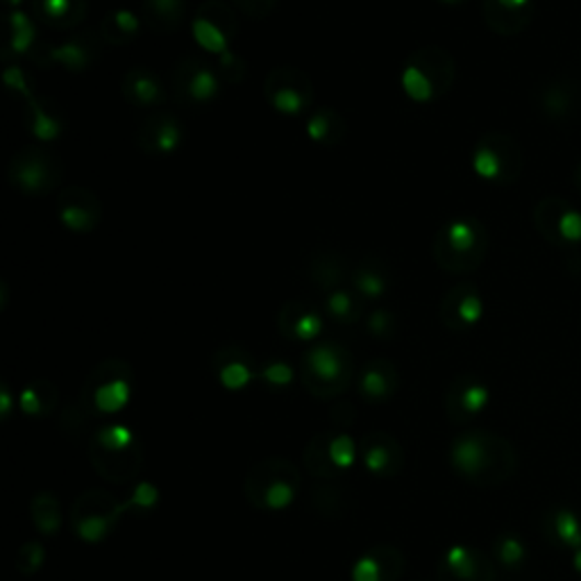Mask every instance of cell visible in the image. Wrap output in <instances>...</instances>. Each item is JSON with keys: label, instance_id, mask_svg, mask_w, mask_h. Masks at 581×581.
Here are the masks:
<instances>
[{"label": "cell", "instance_id": "obj_9", "mask_svg": "<svg viewBox=\"0 0 581 581\" xmlns=\"http://www.w3.org/2000/svg\"><path fill=\"white\" fill-rule=\"evenodd\" d=\"M10 185L23 196H48L65 179V164L42 146H25L10 160Z\"/></svg>", "mask_w": 581, "mask_h": 581}, {"label": "cell", "instance_id": "obj_41", "mask_svg": "<svg viewBox=\"0 0 581 581\" xmlns=\"http://www.w3.org/2000/svg\"><path fill=\"white\" fill-rule=\"evenodd\" d=\"M538 105H541V109H543V114L547 118L561 120V118H566L570 114V109L574 105V94H572V89L568 84H563V82H549L543 89Z\"/></svg>", "mask_w": 581, "mask_h": 581}, {"label": "cell", "instance_id": "obj_43", "mask_svg": "<svg viewBox=\"0 0 581 581\" xmlns=\"http://www.w3.org/2000/svg\"><path fill=\"white\" fill-rule=\"evenodd\" d=\"M314 507L316 511H321L327 518H339L346 513V500H344V488L341 486H334L329 481L318 484L314 488Z\"/></svg>", "mask_w": 581, "mask_h": 581}, {"label": "cell", "instance_id": "obj_8", "mask_svg": "<svg viewBox=\"0 0 581 581\" xmlns=\"http://www.w3.org/2000/svg\"><path fill=\"white\" fill-rule=\"evenodd\" d=\"M523 148L507 132L481 135L470 155V166L477 177L498 187H509L523 173Z\"/></svg>", "mask_w": 581, "mask_h": 581}, {"label": "cell", "instance_id": "obj_45", "mask_svg": "<svg viewBox=\"0 0 581 581\" xmlns=\"http://www.w3.org/2000/svg\"><path fill=\"white\" fill-rule=\"evenodd\" d=\"M213 67H217V71L223 78V82H230V84L243 82V78H246V73H248L246 59H243L241 55H236L234 50H228V53L219 55L217 65H213Z\"/></svg>", "mask_w": 581, "mask_h": 581}, {"label": "cell", "instance_id": "obj_53", "mask_svg": "<svg viewBox=\"0 0 581 581\" xmlns=\"http://www.w3.org/2000/svg\"><path fill=\"white\" fill-rule=\"evenodd\" d=\"M572 566L574 570L581 574V549H574V557H572Z\"/></svg>", "mask_w": 581, "mask_h": 581}, {"label": "cell", "instance_id": "obj_48", "mask_svg": "<svg viewBox=\"0 0 581 581\" xmlns=\"http://www.w3.org/2000/svg\"><path fill=\"white\" fill-rule=\"evenodd\" d=\"M365 327H369V332L375 336V339L388 341L397 334V318L388 310H375L369 316V321H365Z\"/></svg>", "mask_w": 581, "mask_h": 581}, {"label": "cell", "instance_id": "obj_47", "mask_svg": "<svg viewBox=\"0 0 581 581\" xmlns=\"http://www.w3.org/2000/svg\"><path fill=\"white\" fill-rule=\"evenodd\" d=\"M3 82H5V86H8L10 91H14V94H19L25 103H27V101H33V98L37 96V94H35L33 82H30L27 73H25L23 67H19V65L8 62L5 71H3Z\"/></svg>", "mask_w": 581, "mask_h": 581}, {"label": "cell", "instance_id": "obj_51", "mask_svg": "<svg viewBox=\"0 0 581 581\" xmlns=\"http://www.w3.org/2000/svg\"><path fill=\"white\" fill-rule=\"evenodd\" d=\"M0 407H3V418L8 420L10 411H12V393H10L8 384H3V391H0Z\"/></svg>", "mask_w": 581, "mask_h": 581}, {"label": "cell", "instance_id": "obj_40", "mask_svg": "<svg viewBox=\"0 0 581 581\" xmlns=\"http://www.w3.org/2000/svg\"><path fill=\"white\" fill-rule=\"evenodd\" d=\"M37 21L33 14L14 10L10 14V53L14 55H33L37 50Z\"/></svg>", "mask_w": 581, "mask_h": 581}, {"label": "cell", "instance_id": "obj_13", "mask_svg": "<svg viewBox=\"0 0 581 581\" xmlns=\"http://www.w3.org/2000/svg\"><path fill=\"white\" fill-rule=\"evenodd\" d=\"M264 98L282 116L295 118L307 114L314 103L312 78L295 67L272 69L264 80Z\"/></svg>", "mask_w": 581, "mask_h": 581}, {"label": "cell", "instance_id": "obj_35", "mask_svg": "<svg viewBox=\"0 0 581 581\" xmlns=\"http://www.w3.org/2000/svg\"><path fill=\"white\" fill-rule=\"evenodd\" d=\"M141 14L146 25L158 33H175L185 21L187 0H143Z\"/></svg>", "mask_w": 581, "mask_h": 581}, {"label": "cell", "instance_id": "obj_44", "mask_svg": "<svg viewBox=\"0 0 581 581\" xmlns=\"http://www.w3.org/2000/svg\"><path fill=\"white\" fill-rule=\"evenodd\" d=\"M46 563V549L42 543H35L30 541L25 543L19 555H16V570L23 574V577H33L42 570V566Z\"/></svg>", "mask_w": 581, "mask_h": 581}, {"label": "cell", "instance_id": "obj_27", "mask_svg": "<svg viewBox=\"0 0 581 581\" xmlns=\"http://www.w3.org/2000/svg\"><path fill=\"white\" fill-rule=\"evenodd\" d=\"M25 128L39 143H53L65 135L67 118L62 107H59L53 98L35 96L33 101L25 103Z\"/></svg>", "mask_w": 581, "mask_h": 581}, {"label": "cell", "instance_id": "obj_42", "mask_svg": "<svg viewBox=\"0 0 581 581\" xmlns=\"http://www.w3.org/2000/svg\"><path fill=\"white\" fill-rule=\"evenodd\" d=\"M493 557H496V561H498L500 566L515 570V568H520V566L525 563V559H527V549H525L523 541H520L518 536H513V534H502V536H498L496 543H493Z\"/></svg>", "mask_w": 581, "mask_h": 581}, {"label": "cell", "instance_id": "obj_36", "mask_svg": "<svg viewBox=\"0 0 581 581\" xmlns=\"http://www.w3.org/2000/svg\"><path fill=\"white\" fill-rule=\"evenodd\" d=\"M57 407V388L48 380H35L19 393V409L27 418L44 420Z\"/></svg>", "mask_w": 581, "mask_h": 581}, {"label": "cell", "instance_id": "obj_17", "mask_svg": "<svg viewBox=\"0 0 581 581\" xmlns=\"http://www.w3.org/2000/svg\"><path fill=\"white\" fill-rule=\"evenodd\" d=\"M484 298L473 282L454 284L439 304V318L450 332H468L484 318Z\"/></svg>", "mask_w": 581, "mask_h": 581}, {"label": "cell", "instance_id": "obj_2", "mask_svg": "<svg viewBox=\"0 0 581 581\" xmlns=\"http://www.w3.org/2000/svg\"><path fill=\"white\" fill-rule=\"evenodd\" d=\"M491 246L486 225L477 217H454L434 236L432 255L441 270L450 275L475 272Z\"/></svg>", "mask_w": 581, "mask_h": 581}, {"label": "cell", "instance_id": "obj_4", "mask_svg": "<svg viewBox=\"0 0 581 581\" xmlns=\"http://www.w3.org/2000/svg\"><path fill=\"white\" fill-rule=\"evenodd\" d=\"M456 78L454 57L441 46H425L409 55L400 71L405 96L418 105L441 101Z\"/></svg>", "mask_w": 581, "mask_h": 581}, {"label": "cell", "instance_id": "obj_50", "mask_svg": "<svg viewBox=\"0 0 581 581\" xmlns=\"http://www.w3.org/2000/svg\"><path fill=\"white\" fill-rule=\"evenodd\" d=\"M232 3L243 14H248L253 19H264L275 10L278 0H232Z\"/></svg>", "mask_w": 581, "mask_h": 581}, {"label": "cell", "instance_id": "obj_55", "mask_svg": "<svg viewBox=\"0 0 581 581\" xmlns=\"http://www.w3.org/2000/svg\"><path fill=\"white\" fill-rule=\"evenodd\" d=\"M8 3H10V5H12V8H19V5H21V3H23V0H8Z\"/></svg>", "mask_w": 581, "mask_h": 581}, {"label": "cell", "instance_id": "obj_34", "mask_svg": "<svg viewBox=\"0 0 581 581\" xmlns=\"http://www.w3.org/2000/svg\"><path fill=\"white\" fill-rule=\"evenodd\" d=\"M543 532L559 547H568L572 553L581 549V523L570 509H549L543 520Z\"/></svg>", "mask_w": 581, "mask_h": 581}, {"label": "cell", "instance_id": "obj_10", "mask_svg": "<svg viewBox=\"0 0 581 581\" xmlns=\"http://www.w3.org/2000/svg\"><path fill=\"white\" fill-rule=\"evenodd\" d=\"M128 511V500L118 502L112 493L94 488V491H84L75 500L71 509V530L80 541L96 545L114 532V527L120 523V518Z\"/></svg>", "mask_w": 581, "mask_h": 581}, {"label": "cell", "instance_id": "obj_28", "mask_svg": "<svg viewBox=\"0 0 581 581\" xmlns=\"http://www.w3.org/2000/svg\"><path fill=\"white\" fill-rule=\"evenodd\" d=\"M357 388L363 400L373 405L388 403L397 388H400V373H397L395 363L388 359H371L359 373Z\"/></svg>", "mask_w": 581, "mask_h": 581}, {"label": "cell", "instance_id": "obj_39", "mask_svg": "<svg viewBox=\"0 0 581 581\" xmlns=\"http://www.w3.org/2000/svg\"><path fill=\"white\" fill-rule=\"evenodd\" d=\"M30 518L44 536H55L62 530V507L50 491H39L30 500Z\"/></svg>", "mask_w": 581, "mask_h": 581}, {"label": "cell", "instance_id": "obj_11", "mask_svg": "<svg viewBox=\"0 0 581 581\" xmlns=\"http://www.w3.org/2000/svg\"><path fill=\"white\" fill-rule=\"evenodd\" d=\"M532 221L536 232L559 251L581 246V211L561 196H545L536 202Z\"/></svg>", "mask_w": 581, "mask_h": 581}, {"label": "cell", "instance_id": "obj_29", "mask_svg": "<svg viewBox=\"0 0 581 581\" xmlns=\"http://www.w3.org/2000/svg\"><path fill=\"white\" fill-rule=\"evenodd\" d=\"M120 94L135 107H160L166 101V86L158 73L146 67H132L120 82Z\"/></svg>", "mask_w": 581, "mask_h": 581}, {"label": "cell", "instance_id": "obj_15", "mask_svg": "<svg viewBox=\"0 0 581 581\" xmlns=\"http://www.w3.org/2000/svg\"><path fill=\"white\" fill-rule=\"evenodd\" d=\"M223 78L217 67L205 62V59L189 55L179 59L173 69V89L179 103L187 105H207L213 103L221 94Z\"/></svg>", "mask_w": 581, "mask_h": 581}, {"label": "cell", "instance_id": "obj_24", "mask_svg": "<svg viewBox=\"0 0 581 581\" xmlns=\"http://www.w3.org/2000/svg\"><path fill=\"white\" fill-rule=\"evenodd\" d=\"M359 456L365 470L375 477H395L405 466L403 445L386 432L365 434L359 443Z\"/></svg>", "mask_w": 581, "mask_h": 581}, {"label": "cell", "instance_id": "obj_32", "mask_svg": "<svg viewBox=\"0 0 581 581\" xmlns=\"http://www.w3.org/2000/svg\"><path fill=\"white\" fill-rule=\"evenodd\" d=\"M350 284L363 300H380L391 287V272L382 259H363L350 272Z\"/></svg>", "mask_w": 581, "mask_h": 581}, {"label": "cell", "instance_id": "obj_23", "mask_svg": "<svg viewBox=\"0 0 581 581\" xmlns=\"http://www.w3.org/2000/svg\"><path fill=\"white\" fill-rule=\"evenodd\" d=\"M211 369L217 375L219 384L228 391H241L259 380V365L257 359L239 346H225L213 352Z\"/></svg>", "mask_w": 581, "mask_h": 581}, {"label": "cell", "instance_id": "obj_37", "mask_svg": "<svg viewBox=\"0 0 581 581\" xmlns=\"http://www.w3.org/2000/svg\"><path fill=\"white\" fill-rule=\"evenodd\" d=\"M139 30H141V19L132 10L118 8V10H112L103 16L98 33H101L105 44L126 46L139 35Z\"/></svg>", "mask_w": 581, "mask_h": 581}, {"label": "cell", "instance_id": "obj_18", "mask_svg": "<svg viewBox=\"0 0 581 581\" xmlns=\"http://www.w3.org/2000/svg\"><path fill=\"white\" fill-rule=\"evenodd\" d=\"M57 219L69 232L89 234L103 221V202L91 189L69 187L57 196Z\"/></svg>", "mask_w": 581, "mask_h": 581}, {"label": "cell", "instance_id": "obj_21", "mask_svg": "<svg viewBox=\"0 0 581 581\" xmlns=\"http://www.w3.org/2000/svg\"><path fill=\"white\" fill-rule=\"evenodd\" d=\"M439 581H496V568L475 547L452 545L437 566Z\"/></svg>", "mask_w": 581, "mask_h": 581}, {"label": "cell", "instance_id": "obj_25", "mask_svg": "<svg viewBox=\"0 0 581 581\" xmlns=\"http://www.w3.org/2000/svg\"><path fill=\"white\" fill-rule=\"evenodd\" d=\"M278 327L289 341L314 344L325 329V321L312 304L304 300H289L278 314Z\"/></svg>", "mask_w": 581, "mask_h": 581}, {"label": "cell", "instance_id": "obj_5", "mask_svg": "<svg viewBox=\"0 0 581 581\" xmlns=\"http://www.w3.org/2000/svg\"><path fill=\"white\" fill-rule=\"evenodd\" d=\"M352 377L355 359L341 344L321 341L302 355V384L318 400H334L344 395Z\"/></svg>", "mask_w": 581, "mask_h": 581}, {"label": "cell", "instance_id": "obj_52", "mask_svg": "<svg viewBox=\"0 0 581 581\" xmlns=\"http://www.w3.org/2000/svg\"><path fill=\"white\" fill-rule=\"evenodd\" d=\"M572 179H574V187H577V191L581 194V162L577 164V169H574V175H572Z\"/></svg>", "mask_w": 581, "mask_h": 581}, {"label": "cell", "instance_id": "obj_12", "mask_svg": "<svg viewBox=\"0 0 581 581\" xmlns=\"http://www.w3.org/2000/svg\"><path fill=\"white\" fill-rule=\"evenodd\" d=\"M101 33H91V30H75L71 37L59 44L37 46L33 59L42 69H65L67 73H84L96 65V59L103 48Z\"/></svg>", "mask_w": 581, "mask_h": 581}, {"label": "cell", "instance_id": "obj_46", "mask_svg": "<svg viewBox=\"0 0 581 581\" xmlns=\"http://www.w3.org/2000/svg\"><path fill=\"white\" fill-rule=\"evenodd\" d=\"M259 380L270 388H287L293 382V369L282 359H272L259 371Z\"/></svg>", "mask_w": 581, "mask_h": 581}, {"label": "cell", "instance_id": "obj_26", "mask_svg": "<svg viewBox=\"0 0 581 581\" xmlns=\"http://www.w3.org/2000/svg\"><path fill=\"white\" fill-rule=\"evenodd\" d=\"M405 572V557L395 545H375L363 553L355 568L352 581H397Z\"/></svg>", "mask_w": 581, "mask_h": 581}, {"label": "cell", "instance_id": "obj_7", "mask_svg": "<svg viewBox=\"0 0 581 581\" xmlns=\"http://www.w3.org/2000/svg\"><path fill=\"white\" fill-rule=\"evenodd\" d=\"M300 470L284 456H268L251 468L246 477V498L259 511H284L300 491Z\"/></svg>", "mask_w": 581, "mask_h": 581}, {"label": "cell", "instance_id": "obj_30", "mask_svg": "<svg viewBox=\"0 0 581 581\" xmlns=\"http://www.w3.org/2000/svg\"><path fill=\"white\" fill-rule=\"evenodd\" d=\"M30 10L39 25L75 33L86 16L89 3L86 0H30Z\"/></svg>", "mask_w": 581, "mask_h": 581}, {"label": "cell", "instance_id": "obj_16", "mask_svg": "<svg viewBox=\"0 0 581 581\" xmlns=\"http://www.w3.org/2000/svg\"><path fill=\"white\" fill-rule=\"evenodd\" d=\"M357 454L359 450L346 432H321L304 450V464L312 475L332 479L346 473L355 464Z\"/></svg>", "mask_w": 581, "mask_h": 581}, {"label": "cell", "instance_id": "obj_19", "mask_svg": "<svg viewBox=\"0 0 581 581\" xmlns=\"http://www.w3.org/2000/svg\"><path fill=\"white\" fill-rule=\"evenodd\" d=\"M491 403V388L477 375H458L445 388V416L454 425L477 418Z\"/></svg>", "mask_w": 581, "mask_h": 581}, {"label": "cell", "instance_id": "obj_3", "mask_svg": "<svg viewBox=\"0 0 581 581\" xmlns=\"http://www.w3.org/2000/svg\"><path fill=\"white\" fill-rule=\"evenodd\" d=\"M89 462L112 484L132 481L143 466V450L126 425H105L89 439Z\"/></svg>", "mask_w": 581, "mask_h": 581}, {"label": "cell", "instance_id": "obj_33", "mask_svg": "<svg viewBox=\"0 0 581 581\" xmlns=\"http://www.w3.org/2000/svg\"><path fill=\"white\" fill-rule=\"evenodd\" d=\"M350 272L352 270L348 268V262L332 251H323L310 259V278L325 293L341 289L344 282L350 278Z\"/></svg>", "mask_w": 581, "mask_h": 581}, {"label": "cell", "instance_id": "obj_14", "mask_svg": "<svg viewBox=\"0 0 581 581\" xmlns=\"http://www.w3.org/2000/svg\"><path fill=\"white\" fill-rule=\"evenodd\" d=\"M191 33L196 44L209 55L219 57L232 50L239 35L234 5L223 3V0H205L191 21Z\"/></svg>", "mask_w": 581, "mask_h": 581}, {"label": "cell", "instance_id": "obj_22", "mask_svg": "<svg viewBox=\"0 0 581 581\" xmlns=\"http://www.w3.org/2000/svg\"><path fill=\"white\" fill-rule=\"evenodd\" d=\"M481 14L496 35L515 37L534 21L536 0H481Z\"/></svg>", "mask_w": 581, "mask_h": 581}, {"label": "cell", "instance_id": "obj_38", "mask_svg": "<svg viewBox=\"0 0 581 581\" xmlns=\"http://www.w3.org/2000/svg\"><path fill=\"white\" fill-rule=\"evenodd\" d=\"M325 314L341 325H355L363 318V298L355 289H334L325 298Z\"/></svg>", "mask_w": 581, "mask_h": 581}, {"label": "cell", "instance_id": "obj_54", "mask_svg": "<svg viewBox=\"0 0 581 581\" xmlns=\"http://www.w3.org/2000/svg\"><path fill=\"white\" fill-rule=\"evenodd\" d=\"M443 5H462V3H468V0H441Z\"/></svg>", "mask_w": 581, "mask_h": 581}, {"label": "cell", "instance_id": "obj_6", "mask_svg": "<svg viewBox=\"0 0 581 581\" xmlns=\"http://www.w3.org/2000/svg\"><path fill=\"white\" fill-rule=\"evenodd\" d=\"M132 365L124 359H107L86 375L78 405L91 418L116 416L128 407L132 397Z\"/></svg>", "mask_w": 581, "mask_h": 581}, {"label": "cell", "instance_id": "obj_1", "mask_svg": "<svg viewBox=\"0 0 581 581\" xmlns=\"http://www.w3.org/2000/svg\"><path fill=\"white\" fill-rule=\"evenodd\" d=\"M450 464L475 486H498L515 473L518 456L513 445L500 434L473 430L454 439Z\"/></svg>", "mask_w": 581, "mask_h": 581}, {"label": "cell", "instance_id": "obj_49", "mask_svg": "<svg viewBox=\"0 0 581 581\" xmlns=\"http://www.w3.org/2000/svg\"><path fill=\"white\" fill-rule=\"evenodd\" d=\"M160 502V491H158V486L155 484H139L132 496L128 498V504H130V511L132 509H139V511H150V509H155Z\"/></svg>", "mask_w": 581, "mask_h": 581}, {"label": "cell", "instance_id": "obj_20", "mask_svg": "<svg viewBox=\"0 0 581 581\" xmlns=\"http://www.w3.org/2000/svg\"><path fill=\"white\" fill-rule=\"evenodd\" d=\"M137 143L146 155L152 158L175 155L182 143H185V126H182V120L171 112L152 114L141 124L137 132Z\"/></svg>", "mask_w": 581, "mask_h": 581}, {"label": "cell", "instance_id": "obj_31", "mask_svg": "<svg viewBox=\"0 0 581 581\" xmlns=\"http://www.w3.org/2000/svg\"><path fill=\"white\" fill-rule=\"evenodd\" d=\"M304 132L307 137L325 148H334V146H341L348 137V120L344 114H339L332 107H321L316 109L310 118L307 124H304Z\"/></svg>", "mask_w": 581, "mask_h": 581}]
</instances>
